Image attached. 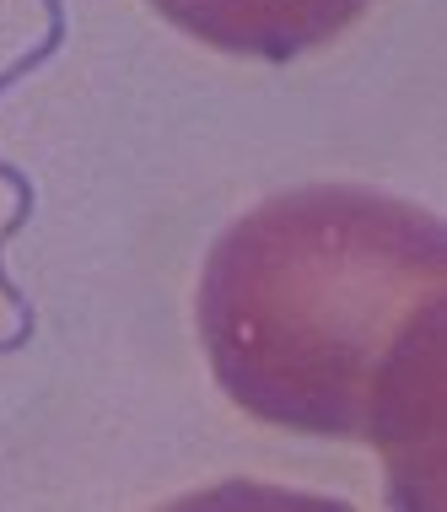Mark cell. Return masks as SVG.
Returning a JSON list of instances; mask_svg holds the SVG:
<instances>
[{
    "label": "cell",
    "instance_id": "6da1fadb",
    "mask_svg": "<svg viewBox=\"0 0 447 512\" xmlns=\"http://www.w3.org/2000/svg\"><path fill=\"white\" fill-rule=\"evenodd\" d=\"M442 308V221L351 184L254 205L200 275V340L221 394L264 426L367 437L410 507H437Z\"/></svg>",
    "mask_w": 447,
    "mask_h": 512
},
{
    "label": "cell",
    "instance_id": "7a4b0ae2",
    "mask_svg": "<svg viewBox=\"0 0 447 512\" xmlns=\"http://www.w3.org/2000/svg\"><path fill=\"white\" fill-rule=\"evenodd\" d=\"M189 38L248 60H297L351 27L372 0H151Z\"/></svg>",
    "mask_w": 447,
    "mask_h": 512
}]
</instances>
